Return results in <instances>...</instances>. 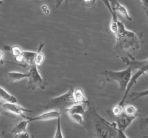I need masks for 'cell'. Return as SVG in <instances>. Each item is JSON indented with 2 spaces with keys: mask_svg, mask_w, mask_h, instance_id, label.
<instances>
[{
  "mask_svg": "<svg viewBox=\"0 0 148 138\" xmlns=\"http://www.w3.org/2000/svg\"><path fill=\"white\" fill-rule=\"evenodd\" d=\"M115 36L116 44L114 50L121 59L131 55L130 52L138 50L140 47V39L138 34L127 30L119 20L117 23V32Z\"/></svg>",
  "mask_w": 148,
  "mask_h": 138,
  "instance_id": "6da1fadb",
  "label": "cell"
},
{
  "mask_svg": "<svg viewBox=\"0 0 148 138\" xmlns=\"http://www.w3.org/2000/svg\"><path fill=\"white\" fill-rule=\"evenodd\" d=\"M121 60H122L124 63H125L126 64L130 66L132 68V70L133 69H137V72L134 73V75L132 76L131 80H130V83H129L128 86H127L124 96H123L121 101L119 102L120 104L124 105L126 99L128 96L129 93L130 92V90L132 89V86L137 83L138 79L143 75L145 74V73H148V58L144 60H137L131 55L128 56L127 57H124V58L121 59Z\"/></svg>",
  "mask_w": 148,
  "mask_h": 138,
  "instance_id": "7a4b0ae2",
  "label": "cell"
},
{
  "mask_svg": "<svg viewBox=\"0 0 148 138\" xmlns=\"http://www.w3.org/2000/svg\"><path fill=\"white\" fill-rule=\"evenodd\" d=\"M94 129L97 138H114L117 132L116 122H109L101 116L96 111L92 114Z\"/></svg>",
  "mask_w": 148,
  "mask_h": 138,
  "instance_id": "3957f363",
  "label": "cell"
},
{
  "mask_svg": "<svg viewBox=\"0 0 148 138\" xmlns=\"http://www.w3.org/2000/svg\"><path fill=\"white\" fill-rule=\"evenodd\" d=\"M103 74L109 81H115L118 83L120 90L125 91L132 76V68L129 66L127 69L119 71L105 70L103 72Z\"/></svg>",
  "mask_w": 148,
  "mask_h": 138,
  "instance_id": "277c9868",
  "label": "cell"
},
{
  "mask_svg": "<svg viewBox=\"0 0 148 138\" xmlns=\"http://www.w3.org/2000/svg\"><path fill=\"white\" fill-rule=\"evenodd\" d=\"M72 90L73 89H70L64 94L49 100L44 108L48 110H56L59 112L62 110L65 111V109L68 107L75 104V101L72 96Z\"/></svg>",
  "mask_w": 148,
  "mask_h": 138,
  "instance_id": "5b68a950",
  "label": "cell"
},
{
  "mask_svg": "<svg viewBox=\"0 0 148 138\" xmlns=\"http://www.w3.org/2000/svg\"><path fill=\"white\" fill-rule=\"evenodd\" d=\"M29 70L27 72L28 76L27 80V89L30 90H36V89H46L47 82L43 78L38 71V67L36 66H31L28 68Z\"/></svg>",
  "mask_w": 148,
  "mask_h": 138,
  "instance_id": "8992f818",
  "label": "cell"
},
{
  "mask_svg": "<svg viewBox=\"0 0 148 138\" xmlns=\"http://www.w3.org/2000/svg\"><path fill=\"white\" fill-rule=\"evenodd\" d=\"M61 116V112L56 110H49L48 112L42 113L38 116H34V117H30V116H25V119H27L29 122H35V121H50L53 119H57V118Z\"/></svg>",
  "mask_w": 148,
  "mask_h": 138,
  "instance_id": "52a82bcc",
  "label": "cell"
},
{
  "mask_svg": "<svg viewBox=\"0 0 148 138\" xmlns=\"http://www.w3.org/2000/svg\"><path fill=\"white\" fill-rule=\"evenodd\" d=\"M2 108L10 113L13 114L16 116H22V117H24L25 116V112H30V113L33 112V111L26 109L17 103H3Z\"/></svg>",
  "mask_w": 148,
  "mask_h": 138,
  "instance_id": "ba28073f",
  "label": "cell"
},
{
  "mask_svg": "<svg viewBox=\"0 0 148 138\" xmlns=\"http://www.w3.org/2000/svg\"><path fill=\"white\" fill-rule=\"evenodd\" d=\"M116 118V119L115 122L116 124L117 129L122 131V132H125L126 129L135 120L137 116H128V115L123 113L122 114H121L120 116H117Z\"/></svg>",
  "mask_w": 148,
  "mask_h": 138,
  "instance_id": "9c48e42d",
  "label": "cell"
},
{
  "mask_svg": "<svg viewBox=\"0 0 148 138\" xmlns=\"http://www.w3.org/2000/svg\"><path fill=\"white\" fill-rule=\"evenodd\" d=\"M109 1L110 4H111V9H112L113 12H116V14H120V15L122 16L123 17H124L126 20H129V21H132V20L128 10H127V9L123 4L119 2L117 0H109Z\"/></svg>",
  "mask_w": 148,
  "mask_h": 138,
  "instance_id": "30bf717a",
  "label": "cell"
},
{
  "mask_svg": "<svg viewBox=\"0 0 148 138\" xmlns=\"http://www.w3.org/2000/svg\"><path fill=\"white\" fill-rule=\"evenodd\" d=\"M88 108H89V101L86 102V103H75V104L68 107L66 109H65L64 112L67 114H77L83 115L87 112Z\"/></svg>",
  "mask_w": 148,
  "mask_h": 138,
  "instance_id": "8fae6325",
  "label": "cell"
},
{
  "mask_svg": "<svg viewBox=\"0 0 148 138\" xmlns=\"http://www.w3.org/2000/svg\"><path fill=\"white\" fill-rule=\"evenodd\" d=\"M36 52L27 51V50H23L21 54V57L23 60V64L25 67L29 68L30 66L34 65V59L36 57Z\"/></svg>",
  "mask_w": 148,
  "mask_h": 138,
  "instance_id": "7c38bea8",
  "label": "cell"
},
{
  "mask_svg": "<svg viewBox=\"0 0 148 138\" xmlns=\"http://www.w3.org/2000/svg\"><path fill=\"white\" fill-rule=\"evenodd\" d=\"M28 73H21V72H15L11 71L8 72L6 76V78L10 83H14V82L20 81V80H23L24 78H27Z\"/></svg>",
  "mask_w": 148,
  "mask_h": 138,
  "instance_id": "4fadbf2b",
  "label": "cell"
},
{
  "mask_svg": "<svg viewBox=\"0 0 148 138\" xmlns=\"http://www.w3.org/2000/svg\"><path fill=\"white\" fill-rule=\"evenodd\" d=\"M72 96H73L75 103H82L88 102L83 91L81 88H75L72 90Z\"/></svg>",
  "mask_w": 148,
  "mask_h": 138,
  "instance_id": "5bb4252c",
  "label": "cell"
},
{
  "mask_svg": "<svg viewBox=\"0 0 148 138\" xmlns=\"http://www.w3.org/2000/svg\"><path fill=\"white\" fill-rule=\"evenodd\" d=\"M0 101L4 103H17V98L0 86Z\"/></svg>",
  "mask_w": 148,
  "mask_h": 138,
  "instance_id": "9a60e30c",
  "label": "cell"
},
{
  "mask_svg": "<svg viewBox=\"0 0 148 138\" xmlns=\"http://www.w3.org/2000/svg\"><path fill=\"white\" fill-rule=\"evenodd\" d=\"M45 45L44 43H40L39 45V47L38 48V50L36 51V57L34 59V66L36 67H40L42 64H43V61L45 60V56L43 53H42V49L43 48Z\"/></svg>",
  "mask_w": 148,
  "mask_h": 138,
  "instance_id": "2e32d148",
  "label": "cell"
},
{
  "mask_svg": "<svg viewBox=\"0 0 148 138\" xmlns=\"http://www.w3.org/2000/svg\"><path fill=\"white\" fill-rule=\"evenodd\" d=\"M29 124H30V122H29L27 119L20 121V122H18V123L14 126L12 130L11 131V134H13V135H17V134H20V133H22V132H25Z\"/></svg>",
  "mask_w": 148,
  "mask_h": 138,
  "instance_id": "e0dca14e",
  "label": "cell"
},
{
  "mask_svg": "<svg viewBox=\"0 0 148 138\" xmlns=\"http://www.w3.org/2000/svg\"><path fill=\"white\" fill-rule=\"evenodd\" d=\"M138 109L134 106L132 104L124 105V114L128 115V116H137L138 115Z\"/></svg>",
  "mask_w": 148,
  "mask_h": 138,
  "instance_id": "ac0fdd59",
  "label": "cell"
},
{
  "mask_svg": "<svg viewBox=\"0 0 148 138\" xmlns=\"http://www.w3.org/2000/svg\"><path fill=\"white\" fill-rule=\"evenodd\" d=\"M128 96L131 98L132 101L137 100V99H140V98L148 96V89H146V90L140 92H130Z\"/></svg>",
  "mask_w": 148,
  "mask_h": 138,
  "instance_id": "d6986e66",
  "label": "cell"
},
{
  "mask_svg": "<svg viewBox=\"0 0 148 138\" xmlns=\"http://www.w3.org/2000/svg\"><path fill=\"white\" fill-rule=\"evenodd\" d=\"M69 117L70 118L71 120L75 123L78 124L79 125H84V118L83 115L77 114H68Z\"/></svg>",
  "mask_w": 148,
  "mask_h": 138,
  "instance_id": "ffe728a7",
  "label": "cell"
},
{
  "mask_svg": "<svg viewBox=\"0 0 148 138\" xmlns=\"http://www.w3.org/2000/svg\"><path fill=\"white\" fill-rule=\"evenodd\" d=\"M6 50H10L11 54L15 57L21 55L22 52H23V50L20 47H18V46H12V47H10V46L7 47L6 46Z\"/></svg>",
  "mask_w": 148,
  "mask_h": 138,
  "instance_id": "44dd1931",
  "label": "cell"
},
{
  "mask_svg": "<svg viewBox=\"0 0 148 138\" xmlns=\"http://www.w3.org/2000/svg\"><path fill=\"white\" fill-rule=\"evenodd\" d=\"M53 138H64L63 133H62V125H61V118H57V122H56V132Z\"/></svg>",
  "mask_w": 148,
  "mask_h": 138,
  "instance_id": "7402d4cb",
  "label": "cell"
},
{
  "mask_svg": "<svg viewBox=\"0 0 148 138\" xmlns=\"http://www.w3.org/2000/svg\"><path fill=\"white\" fill-rule=\"evenodd\" d=\"M124 106H122V105H120L119 104V103H117L116 106H114V107H113L112 112L116 117L120 116V115L124 113Z\"/></svg>",
  "mask_w": 148,
  "mask_h": 138,
  "instance_id": "603a6c76",
  "label": "cell"
},
{
  "mask_svg": "<svg viewBox=\"0 0 148 138\" xmlns=\"http://www.w3.org/2000/svg\"><path fill=\"white\" fill-rule=\"evenodd\" d=\"M83 1L88 8L92 9L95 7L97 0H83Z\"/></svg>",
  "mask_w": 148,
  "mask_h": 138,
  "instance_id": "cb8c5ba5",
  "label": "cell"
},
{
  "mask_svg": "<svg viewBox=\"0 0 148 138\" xmlns=\"http://www.w3.org/2000/svg\"><path fill=\"white\" fill-rule=\"evenodd\" d=\"M40 9H41L42 12L45 14V15H49L51 12V10L49 9V6L47 4H42L40 7Z\"/></svg>",
  "mask_w": 148,
  "mask_h": 138,
  "instance_id": "d4e9b609",
  "label": "cell"
},
{
  "mask_svg": "<svg viewBox=\"0 0 148 138\" xmlns=\"http://www.w3.org/2000/svg\"><path fill=\"white\" fill-rule=\"evenodd\" d=\"M15 138H32V137L27 131H25L24 132H22V133L16 135Z\"/></svg>",
  "mask_w": 148,
  "mask_h": 138,
  "instance_id": "484cf974",
  "label": "cell"
},
{
  "mask_svg": "<svg viewBox=\"0 0 148 138\" xmlns=\"http://www.w3.org/2000/svg\"><path fill=\"white\" fill-rule=\"evenodd\" d=\"M114 138H129V137L125 135L124 132H122V131L117 129L116 135L115 137Z\"/></svg>",
  "mask_w": 148,
  "mask_h": 138,
  "instance_id": "4316f807",
  "label": "cell"
},
{
  "mask_svg": "<svg viewBox=\"0 0 148 138\" xmlns=\"http://www.w3.org/2000/svg\"><path fill=\"white\" fill-rule=\"evenodd\" d=\"M71 1H72V0H56V1H55V6H56V8H58V7H60L64 2L67 3Z\"/></svg>",
  "mask_w": 148,
  "mask_h": 138,
  "instance_id": "83f0119b",
  "label": "cell"
},
{
  "mask_svg": "<svg viewBox=\"0 0 148 138\" xmlns=\"http://www.w3.org/2000/svg\"><path fill=\"white\" fill-rule=\"evenodd\" d=\"M4 62L5 61H4V53L0 50V63L2 65L4 64Z\"/></svg>",
  "mask_w": 148,
  "mask_h": 138,
  "instance_id": "f1b7e54d",
  "label": "cell"
},
{
  "mask_svg": "<svg viewBox=\"0 0 148 138\" xmlns=\"http://www.w3.org/2000/svg\"><path fill=\"white\" fill-rule=\"evenodd\" d=\"M140 1H141L142 4H143V8L145 7H147V6L148 5V0H140Z\"/></svg>",
  "mask_w": 148,
  "mask_h": 138,
  "instance_id": "f546056e",
  "label": "cell"
},
{
  "mask_svg": "<svg viewBox=\"0 0 148 138\" xmlns=\"http://www.w3.org/2000/svg\"><path fill=\"white\" fill-rule=\"evenodd\" d=\"M144 9H145V11L146 15H147V20H148V5L147 6V7H144Z\"/></svg>",
  "mask_w": 148,
  "mask_h": 138,
  "instance_id": "4dcf8cb0",
  "label": "cell"
},
{
  "mask_svg": "<svg viewBox=\"0 0 148 138\" xmlns=\"http://www.w3.org/2000/svg\"><path fill=\"white\" fill-rule=\"evenodd\" d=\"M143 122H144L145 124H148V117L143 119Z\"/></svg>",
  "mask_w": 148,
  "mask_h": 138,
  "instance_id": "1f68e13d",
  "label": "cell"
},
{
  "mask_svg": "<svg viewBox=\"0 0 148 138\" xmlns=\"http://www.w3.org/2000/svg\"><path fill=\"white\" fill-rule=\"evenodd\" d=\"M1 108H2V103H1V101H0V114H1Z\"/></svg>",
  "mask_w": 148,
  "mask_h": 138,
  "instance_id": "d6a6232c",
  "label": "cell"
},
{
  "mask_svg": "<svg viewBox=\"0 0 148 138\" xmlns=\"http://www.w3.org/2000/svg\"><path fill=\"white\" fill-rule=\"evenodd\" d=\"M3 4V0H0V5Z\"/></svg>",
  "mask_w": 148,
  "mask_h": 138,
  "instance_id": "836d02e7",
  "label": "cell"
},
{
  "mask_svg": "<svg viewBox=\"0 0 148 138\" xmlns=\"http://www.w3.org/2000/svg\"><path fill=\"white\" fill-rule=\"evenodd\" d=\"M1 136V132H0V137Z\"/></svg>",
  "mask_w": 148,
  "mask_h": 138,
  "instance_id": "e575fe53",
  "label": "cell"
},
{
  "mask_svg": "<svg viewBox=\"0 0 148 138\" xmlns=\"http://www.w3.org/2000/svg\"><path fill=\"white\" fill-rule=\"evenodd\" d=\"M24 1H26V0H24Z\"/></svg>",
  "mask_w": 148,
  "mask_h": 138,
  "instance_id": "d590c367",
  "label": "cell"
}]
</instances>
